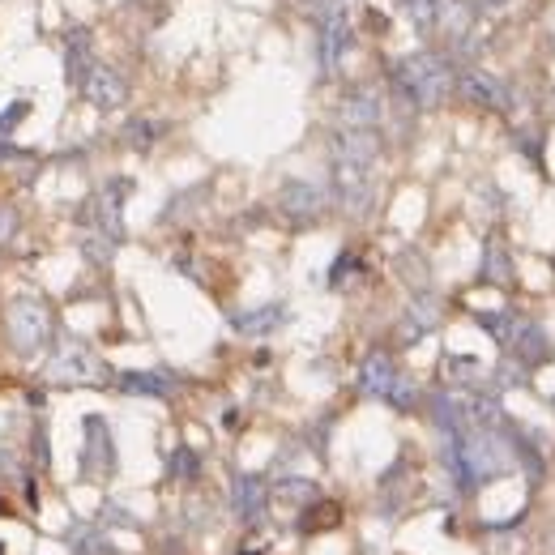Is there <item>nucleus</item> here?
<instances>
[{
  "label": "nucleus",
  "instance_id": "nucleus-14",
  "mask_svg": "<svg viewBox=\"0 0 555 555\" xmlns=\"http://www.w3.org/2000/svg\"><path fill=\"white\" fill-rule=\"evenodd\" d=\"M9 235H13V210L0 205V240H9Z\"/></svg>",
  "mask_w": 555,
  "mask_h": 555
},
{
  "label": "nucleus",
  "instance_id": "nucleus-12",
  "mask_svg": "<svg viewBox=\"0 0 555 555\" xmlns=\"http://www.w3.org/2000/svg\"><path fill=\"white\" fill-rule=\"evenodd\" d=\"M278 321H282L278 308H265V312H252V316H235V325H240L244 333H265V329H274Z\"/></svg>",
  "mask_w": 555,
  "mask_h": 555
},
{
  "label": "nucleus",
  "instance_id": "nucleus-3",
  "mask_svg": "<svg viewBox=\"0 0 555 555\" xmlns=\"http://www.w3.org/2000/svg\"><path fill=\"white\" fill-rule=\"evenodd\" d=\"M82 90H86V99H90L94 107H120L124 99H129V86H124V77H120L116 69H107V65H94V69L86 73Z\"/></svg>",
  "mask_w": 555,
  "mask_h": 555
},
{
  "label": "nucleus",
  "instance_id": "nucleus-5",
  "mask_svg": "<svg viewBox=\"0 0 555 555\" xmlns=\"http://www.w3.org/2000/svg\"><path fill=\"white\" fill-rule=\"evenodd\" d=\"M346 47H351V22H346L342 9H333L329 18L321 22V65L333 69L342 60Z\"/></svg>",
  "mask_w": 555,
  "mask_h": 555
},
{
  "label": "nucleus",
  "instance_id": "nucleus-1",
  "mask_svg": "<svg viewBox=\"0 0 555 555\" xmlns=\"http://www.w3.org/2000/svg\"><path fill=\"white\" fill-rule=\"evenodd\" d=\"M398 86L419 107H436V103H444V94H449L453 73H449V65H444L440 56L419 52V56H406L402 65H398Z\"/></svg>",
  "mask_w": 555,
  "mask_h": 555
},
{
  "label": "nucleus",
  "instance_id": "nucleus-9",
  "mask_svg": "<svg viewBox=\"0 0 555 555\" xmlns=\"http://www.w3.org/2000/svg\"><path fill=\"white\" fill-rule=\"evenodd\" d=\"M333 154L342 158V163H359V167H368L372 158H376V137L368 129H346L338 141H333Z\"/></svg>",
  "mask_w": 555,
  "mask_h": 555
},
{
  "label": "nucleus",
  "instance_id": "nucleus-6",
  "mask_svg": "<svg viewBox=\"0 0 555 555\" xmlns=\"http://www.w3.org/2000/svg\"><path fill=\"white\" fill-rule=\"evenodd\" d=\"M94 372H99V359L82 351V346H65V351L47 363V376L52 380H90Z\"/></svg>",
  "mask_w": 555,
  "mask_h": 555
},
{
  "label": "nucleus",
  "instance_id": "nucleus-8",
  "mask_svg": "<svg viewBox=\"0 0 555 555\" xmlns=\"http://www.w3.org/2000/svg\"><path fill=\"white\" fill-rule=\"evenodd\" d=\"M282 210H287L291 218H316L325 210V193L312 184H287L282 188Z\"/></svg>",
  "mask_w": 555,
  "mask_h": 555
},
{
  "label": "nucleus",
  "instance_id": "nucleus-4",
  "mask_svg": "<svg viewBox=\"0 0 555 555\" xmlns=\"http://www.w3.org/2000/svg\"><path fill=\"white\" fill-rule=\"evenodd\" d=\"M457 90H462L470 103H479V107H509V90H504L487 69H462Z\"/></svg>",
  "mask_w": 555,
  "mask_h": 555
},
{
  "label": "nucleus",
  "instance_id": "nucleus-7",
  "mask_svg": "<svg viewBox=\"0 0 555 555\" xmlns=\"http://www.w3.org/2000/svg\"><path fill=\"white\" fill-rule=\"evenodd\" d=\"M359 385H363V393H372V398H389L393 385H398V372H393L389 355H368V359H363Z\"/></svg>",
  "mask_w": 555,
  "mask_h": 555
},
{
  "label": "nucleus",
  "instance_id": "nucleus-2",
  "mask_svg": "<svg viewBox=\"0 0 555 555\" xmlns=\"http://www.w3.org/2000/svg\"><path fill=\"white\" fill-rule=\"evenodd\" d=\"M47 333H52V316H47L43 304L22 299V304L9 308V338H13V346H18L22 355H35L39 346L47 342Z\"/></svg>",
  "mask_w": 555,
  "mask_h": 555
},
{
  "label": "nucleus",
  "instance_id": "nucleus-11",
  "mask_svg": "<svg viewBox=\"0 0 555 555\" xmlns=\"http://www.w3.org/2000/svg\"><path fill=\"white\" fill-rule=\"evenodd\" d=\"M342 120L351 124V129H372V124L380 120V103L372 99V94H355V99H346Z\"/></svg>",
  "mask_w": 555,
  "mask_h": 555
},
{
  "label": "nucleus",
  "instance_id": "nucleus-10",
  "mask_svg": "<svg viewBox=\"0 0 555 555\" xmlns=\"http://www.w3.org/2000/svg\"><path fill=\"white\" fill-rule=\"evenodd\" d=\"M436 22L444 35H466L470 30V0H440V9H436Z\"/></svg>",
  "mask_w": 555,
  "mask_h": 555
},
{
  "label": "nucleus",
  "instance_id": "nucleus-13",
  "mask_svg": "<svg viewBox=\"0 0 555 555\" xmlns=\"http://www.w3.org/2000/svg\"><path fill=\"white\" fill-rule=\"evenodd\" d=\"M436 9H440V0H406V13H410V18H415L419 26L436 22Z\"/></svg>",
  "mask_w": 555,
  "mask_h": 555
}]
</instances>
